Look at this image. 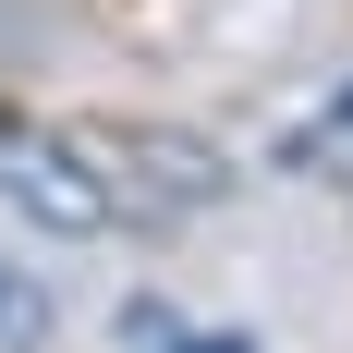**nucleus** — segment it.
<instances>
[{"label":"nucleus","mask_w":353,"mask_h":353,"mask_svg":"<svg viewBox=\"0 0 353 353\" xmlns=\"http://www.w3.org/2000/svg\"><path fill=\"white\" fill-rule=\"evenodd\" d=\"M73 146H85V171H98L110 219L122 232H159V219H195L232 195V159H219L208 134H183V122H73Z\"/></svg>","instance_id":"obj_1"},{"label":"nucleus","mask_w":353,"mask_h":353,"mask_svg":"<svg viewBox=\"0 0 353 353\" xmlns=\"http://www.w3.org/2000/svg\"><path fill=\"white\" fill-rule=\"evenodd\" d=\"M0 208L25 219V232H49V244H110L122 219H110L98 171H85V146L49 134V122H0Z\"/></svg>","instance_id":"obj_2"},{"label":"nucleus","mask_w":353,"mask_h":353,"mask_svg":"<svg viewBox=\"0 0 353 353\" xmlns=\"http://www.w3.org/2000/svg\"><path fill=\"white\" fill-rule=\"evenodd\" d=\"M49 317H61V305H49V281L0 256V353H37V341H49Z\"/></svg>","instance_id":"obj_3"},{"label":"nucleus","mask_w":353,"mask_h":353,"mask_svg":"<svg viewBox=\"0 0 353 353\" xmlns=\"http://www.w3.org/2000/svg\"><path fill=\"white\" fill-rule=\"evenodd\" d=\"M171 341H183V305L134 292V305H122V353H171Z\"/></svg>","instance_id":"obj_4"},{"label":"nucleus","mask_w":353,"mask_h":353,"mask_svg":"<svg viewBox=\"0 0 353 353\" xmlns=\"http://www.w3.org/2000/svg\"><path fill=\"white\" fill-rule=\"evenodd\" d=\"M171 353H256V341H244V329H183Z\"/></svg>","instance_id":"obj_5"},{"label":"nucleus","mask_w":353,"mask_h":353,"mask_svg":"<svg viewBox=\"0 0 353 353\" xmlns=\"http://www.w3.org/2000/svg\"><path fill=\"white\" fill-rule=\"evenodd\" d=\"M329 134H353V85H341V98H329Z\"/></svg>","instance_id":"obj_6"}]
</instances>
